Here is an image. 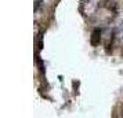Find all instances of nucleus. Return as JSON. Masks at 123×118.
<instances>
[{"mask_svg": "<svg viewBox=\"0 0 123 118\" xmlns=\"http://www.w3.org/2000/svg\"><path fill=\"white\" fill-rule=\"evenodd\" d=\"M116 29H117V34H119V36L122 37V36H123V15L120 17V19H119V22H117Z\"/></svg>", "mask_w": 123, "mask_h": 118, "instance_id": "obj_1", "label": "nucleus"}, {"mask_svg": "<svg viewBox=\"0 0 123 118\" xmlns=\"http://www.w3.org/2000/svg\"><path fill=\"white\" fill-rule=\"evenodd\" d=\"M97 39H100V30H95L94 33H93V39H91V43L93 44H97Z\"/></svg>", "mask_w": 123, "mask_h": 118, "instance_id": "obj_2", "label": "nucleus"}]
</instances>
